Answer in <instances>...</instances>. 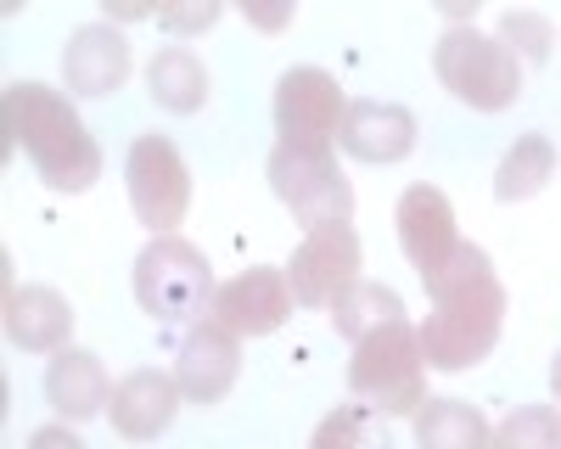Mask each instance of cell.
Returning a JSON list of instances; mask_svg holds the SVG:
<instances>
[{
	"instance_id": "27",
	"label": "cell",
	"mask_w": 561,
	"mask_h": 449,
	"mask_svg": "<svg viewBox=\"0 0 561 449\" xmlns=\"http://www.w3.org/2000/svg\"><path fill=\"white\" fill-rule=\"evenodd\" d=\"M248 23H259V28H287V23H293V7H253V0H248Z\"/></svg>"
},
{
	"instance_id": "22",
	"label": "cell",
	"mask_w": 561,
	"mask_h": 449,
	"mask_svg": "<svg viewBox=\"0 0 561 449\" xmlns=\"http://www.w3.org/2000/svg\"><path fill=\"white\" fill-rule=\"evenodd\" d=\"M309 449H393V438L382 427V411H370V404H343V411H332L314 427Z\"/></svg>"
},
{
	"instance_id": "18",
	"label": "cell",
	"mask_w": 561,
	"mask_h": 449,
	"mask_svg": "<svg viewBox=\"0 0 561 449\" xmlns=\"http://www.w3.org/2000/svg\"><path fill=\"white\" fill-rule=\"evenodd\" d=\"M147 90L163 113H203L208 102V68L192 45H163V51L147 62Z\"/></svg>"
},
{
	"instance_id": "7",
	"label": "cell",
	"mask_w": 561,
	"mask_h": 449,
	"mask_svg": "<svg viewBox=\"0 0 561 449\" xmlns=\"http://www.w3.org/2000/svg\"><path fill=\"white\" fill-rule=\"evenodd\" d=\"M124 180H129L135 219L147 225L152 237H174V225L192 208V169H185V158L174 152L169 135H135Z\"/></svg>"
},
{
	"instance_id": "1",
	"label": "cell",
	"mask_w": 561,
	"mask_h": 449,
	"mask_svg": "<svg viewBox=\"0 0 561 449\" xmlns=\"http://www.w3.org/2000/svg\"><path fill=\"white\" fill-rule=\"evenodd\" d=\"M433 314L421 321V354L433 371H472L478 359L494 354L505 326V287L478 242H460L455 258L427 281Z\"/></svg>"
},
{
	"instance_id": "28",
	"label": "cell",
	"mask_w": 561,
	"mask_h": 449,
	"mask_svg": "<svg viewBox=\"0 0 561 449\" xmlns=\"http://www.w3.org/2000/svg\"><path fill=\"white\" fill-rule=\"evenodd\" d=\"M550 393H556V404H561V354H556V366H550Z\"/></svg>"
},
{
	"instance_id": "13",
	"label": "cell",
	"mask_w": 561,
	"mask_h": 449,
	"mask_svg": "<svg viewBox=\"0 0 561 449\" xmlns=\"http://www.w3.org/2000/svg\"><path fill=\"white\" fill-rule=\"evenodd\" d=\"M180 382L169 371H152V366H140L129 377L113 382V399H107V416H113V433L129 438V444H147L158 433H169L174 411H180Z\"/></svg>"
},
{
	"instance_id": "16",
	"label": "cell",
	"mask_w": 561,
	"mask_h": 449,
	"mask_svg": "<svg viewBox=\"0 0 561 449\" xmlns=\"http://www.w3.org/2000/svg\"><path fill=\"white\" fill-rule=\"evenodd\" d=\"M7 337L23 354H62L73 348V303L57 287H12L7 292Z\"/></svg>"
},
{
	"instance_id": "15",
	"label": "cell",
	"mask_w": 561,
	"mask_h": 449,
	"mask_svg": "<svg viewBox=\"0 0 561 449\" xmlns=\"http://www.w3.org/2000/svg\"><path fill=\"white\" fill-rule=\"evenodd\" d=\"M337 147L359 163H399L415 152V118L399 102H348Z\"/></svg>"
},
{
	"instance_id": "19",
	"label": "cell",
	"mask_w": 561,
	"mask_h": 449,
	"mask_svg": "<svg viewBox=\"0 0 561 449\" xmlns=\"http://www.w3.org/2000/svg\"><path fill=\"white\" fill-rule=\"evenodd\" d=\"M415 449H494V427L466 399H427L415 411Z\"/></svg>"
},
{
	"instance_id": "26",
	"label": "cell",
	"mask_w": 561,
	"mask_h": 449,
	"mask_svg": "<svg viewBox=\"0 0 561 449\" xmlns=\"http://www.w3.org/2000/svg\"><path fill=\"white\" fill-rule=\"evenodd\" d=\"M28 449H84V438L68 433V427H39V433L28 438Z\"/></svg>"
},
{
	"instance_id": "2",
	"label": "cell",
	"mask_w": 561,
	"mask_h": 449,
	"mask_svg": "<svg viewBox=\"0 0 561 449\" xmlns=\"http://www.w3.org/2000/svg\"><path fill=\"white\" fill-rule=\"evenodd\" d=\"M0 118H7V152H28L45 186L57 192H90L102 180V152L90 141L84 118L68 107L62 90L51 84H12L7 102H0Z\"/></svg>"
},
{
	"instance_id": "20",
	"label": "cell",
	"mask_w": 561,
	"mask_h": 449,
	"mask_svg": "<svg viewBox=\"0 0 561 449\" xmlns=\"http://www.w3.org/2000/svg\"><path fill=\"white\" fill-rule=\"evenodd\" d=\"M550 174H556L550 135H523V141L505 152L500 174H494V197L500 203H528V197H539L550 186Z\"/></svg>"
},
{
	"instance_id": "4",
	"label": "cell",
	"mask_w": 561,
	"mask_h": 449,
	"mask_svg": "<svg viewBox=\"0 0 561 449\" xmlns=\"http://www.w3.org/2000/svg\"><path fill=\"white\" fill-rule=\"evenodd\" d=\"M433 68L444 79V90L455 102H466L472 113H505L511 102L523 96V62L505 51L494 34H478V28H444L438 45H433Z\"/></svg>"
},
{
	"instance_id": "5",
	"label": "cell",
	"mask_w": 561,
	"mask_h": 449,
	"mask_svg": "<svg viewBox=\"0 0 561 449\" xmlns=\"http://www.w3.org/2000/svg\"><path fill=\"white\" fill-rule=\"evenodd\" d=\"M214 269L185 237H152L135 258V298L152 321H208Z\"/></svg>"
},
{
	"instance_id": "12",
	"label": "cell",
	"mask_w": 561,
	"mask_h": 449,
	"mask_svg": "<svg viewBox=\"0 0 561 449\" xmlns=\"http://www.w3.org/2000/svg\"><path fill=\"white\" fill-rule=\"evenodd\" d=\"M242 377V337H230L225 326L214 321H197L180 343V359H174V382L192 404H219Z\"/></svg>"
},
{
	"instance_id": "10",
	"label": "cell",
	"mask_w": 561,
	"mask_h": 449,
	"mask_svg": "<svg viewBox=\"0 0 561 449\" xmlns=\"http://www.w3.org/2000/svg\"><path fill=\"white\" fill-rule=\"evenodd\" d=\"M293 287H287V269H242V276H230L214 303H208V321L225 326L230 337H270L287 326V314H293Z\"/></svg>"
},
{
	"instance_id": "9",
	"label": "cell",
	"mask_w": 561,
	"mask_h": 449,
	"mask_svg": "<svg viewBox=\"0 0 561 449\" xmlns=\"http://www.w3.org/2000/svg\"><path fill=\"white\" fill-rule=\"evenodd\" d=\"M359 281V237L354 225H320L309 231L287 264V287L309 309H332L348 287Z\"/></svg>"
},
{
	"instance_id": "3",
	"label": "cell",
	"mask_w": 561,
	"mask_h": 449,
	"mask_svg": "<svg viewBox=\"0 0 561 449\" xmlns=\"http://www.w3.org/2000/svg\"><path fill=\"white\" fill-rule=\"evenodd\" d=\"M348 388L382 416H415L427 404V354H421V332L410 321H393L354 343Z\"/></svg>"
},
{
	"instance_id": "23",
	"label": "cell",
	"mask_w": 561,
	"mask_h": 449,
	"mask_svg": "<svg viewBox=\"0 0 561 449\" xmlns=\"http://www.w3.org/2000/svg\"><path fill=\"white\" fill-rule=\"evenodd\" d=\"M494 449H561V404H523L494 427Z\"/></svg>"
},
{
	"instance_id": "21",
	"label": "cell",
	"mask_w": 561,
	"mask_h": 449,
	"mask_svg": "<svg viewBox=\"0 0 561 449\" xmlns=\"http://www.w3.org/2000/svg\"><path fill=\"white\" fill-rule=\"evenodd\" d=\"M332 321H337V332H343L348 343H365L370 332L404 321V303H399V292L382 287V281H354V287L332 303Z\"/></svg>"
},
{
	"instance_id": "11",
	"label": "cell",
	"mask_w": 561,
	"mask_h": 449,
	"mask_svg": "<svg viewBox=\"0 0 561 449\" xmlns=\"http://www.w3.org/2000/svg\"><path fill=\"white\" fill-rule=\"evenodd\" d=\"M393 219H399V247H404V258L415 264V276L433 281L438 269L455 258V247H460L449 197H444L438 186H410V192L399 197V214H393Z\"/></svg>"
},
{
	"instance_id": "6",
	"label": "cell",
	"mask_w": 561,
	"mask_h": 449,
	"mask_svg": "<svg viewBox=\"0 0 561 449\" xmlns=\"http://www.w3.org/2000/svg\"><path fill=\"white\" fill-rule=\"evenodd\" d=\"M270 186L287 203V214L304 225V231H320V225H348L354 214V186L337 169V152H293L275 147L270 152Z\"/></svg>"
},
{
	"instance_id": "8",
	"label": "cell",
	"mask_w": 561,
	"mask_h": 449,
	"mask_svg": "<svg viewBox=\"0 0 561 449\" xmlns=\"http://www.w3.org/2000/svg\"><path fill=\"white\" fill-rule=\"evenodd\" d=\"M343 90L325 68H287L275 79V135L293 152H332L343 129Z\"/></svg>"
},
{
	"instance_id": "25",
	"label": "cell",
	"mask_w": 561,
	"mask_h": 449,
	"mask_svg": "<svg viewBox=\"0 0 561 449\" xmlns=\"http://www.w3.org/2000/svg\"><path fill=\"white\" fill-rule=\"evenodd\" d=\"M219 0H185V7H158V28H169V34H203V28H214L219 23Z\"/></svg>"
},
{
	"instance_id": "17",
	"label": "cell",
	"mask_w": 561,
	"mask_h": 449,
	"mask_svg": "<svg viewBox=\"0 0 561 449\" xmlns=\"http://www.w3.org/2000/svg\"><path fill=\"white\" fill-rule=\"evenodd\" d=\"M45 399H51V411L62 422H90V416L107 411L113 382H107L102 359L90 348H62V354H51V366H45Z\"/></svg>"
},
{
	"instance_id": "14",
	"label": "cell",
	"mask_w": 561,
	"mask_h": 449,
	"mask_svg": "<svg viewBox=\"0 0 561 449\" xmlns=\"http://www.w3.org/2000/svg\"><path fill=\"white\" fill-rule=\"evenodd\" d=\"M62 79L73 96H113L129 79V39L113 23H84L62 51Z\"/></svg>"
},
{
	"instance_id": "24",
	"label": "cell",
	"mask_w": 561,
	"mask_h": 449,
	"mask_svg": "<svg viewBox=\"0 0 561 449\" xmlns=\"http://www.w3.org/2000/svg\"><path fill=\"white\" fill-rule=\"evenodd\" d=\"M494 39H500L517 62H545V57H550V45H556V23L539 18V12H505Z\"/></svg>"
}]
</instances>
